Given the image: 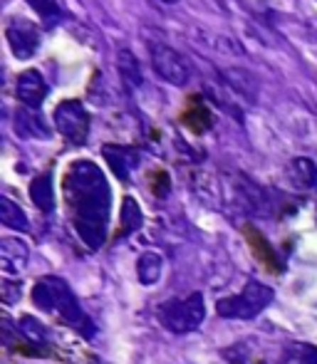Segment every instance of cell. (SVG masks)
<instances>
[{"label": "cell", "mask_w": 317, "mask_h": 364, "mask_svg": "<svg viewBox=\"0 0 317 364\" xmlns=\"http://www.w3.org/2000/svg\"><path fill=\"white\" fill-rule=\"evenodd\" d=\"M63 196L82 243L92 250L102 248L112 208V191L102 168L87 159L72 161L63 176Z\"/></svg>", "instance_id": "obj_1"}, {"label": "cell", "mask_w": 317, "mask_h": 364, "mask_svg": "<svg viewBox=\"0 0 317 364\" xmlns=\"http://www.w3.org/2000/svg\"><path fill=\"white\" fill-rule=\"evenodd\" d=\"M33 302L43 312H50V315L60 317V320H65L68 325H72L75 330L87 332V335L92 332L90 317L82 312L77 297L72 295L70 285L65 283L63 278L48 275V278L38 280L33 288Z\"/></svg>", "instance_id": "obj_2"}, {"label": "cell", "mask_w": 317, "mask_h": 364, "mask_svg": "<svg viewBox=\"0 0 317 364\" xmlns=\"http://www.w3.org/2000/svg\"><path fill=\"white\" fill-rule=\"evenodd\" d=\"M273 297H275L273 288L250 280L240 295H231V297L218 300L216 312L221 317H226V320H253V317H258L260 312L273 302Z\"/></svg>", "instance_id": "obj_3"}, {"label": "cell", "mask_w": 317, "mask_h": 364, "mask_svg": "<svg viewBox=\"0 0 317 364\" xmlns=\"http://www.w3.org/2000/svg\"><path fill=\"white\" fill-rule=\"evenodd\" d=\"M203 317H206V305L201 292H191L186 300H166L158 307V322L173 335L198 330Z\"/></svg>", "instance_id": "obj_4"}, {"label": "cell", "mask_w": 317, "mask_h": 364, "mask_svg": "<svg viewBox=\"0 0 317 364\" xmlns=\"http://www.w3.org/2000/svg\"><path fill=\"white\" fill-rule=\"evenodd\" d=\"M149 58H151V68L154 73L161 77L166 85L171 87H186L193 77V70L188 65V60L183 58L178 50H173L166 43H149Z\"/></svg>", "instance_id": "obj_5"}, {"label": "cell", "mask_w": 317, "mask_h": 364, "mask_svg": "<svg viewBox=\"0 0 317 364\" xmlns=\"http://www.w3.org/2000/svg\"><path fill=\"white\" fill-rule=\"evenodd\" d=\"M55 127L70 144H85L90 134V114L80 100H65L55 107Z\"/></svg>", "instance_id": "obj_6"}, {"label": "cell", "mask_w": 317, "mask_h": 364, "mask_svg": "<svg viewBox=\"0 0 317 364\" xmlns=\"http://www.w3.org/2000/svg\"><path fill=\"white\" fill-rule=\"evenodd\" d=\"M5 40L18 60H30L40 48V28L25 18H10L5 25Z\"/></svg>", "instance_id": "obj_7"}, {"label": "cell", "mask_w": 317, "mask_h": 364, "mask_svg": "<svg viewBox=\"0 0 317 364\" xmlns=\"http://www.w3.org/2000/svg\"><path fill=\"white\" fill-rule=\"evenodd\" d=\"M15 95L18 102H23V107L28 109H40L48 97V82L40 75V70H25L18 77V85H15Z\"/></svg>", "instance_id": "obj_8"}, {"label": "cell", "mask_w": 317, "mask_h": 364, "mask_svg": "<svg viewBox=\"0 0 317 364\" xmlns=\"http://www.w3.org/2000/svg\"><path fill=\"white\" fill-rule=\"evenodd\" d=\"M30 248L23 238H3L0 240V270L5 275H18L28 265Z\"/></svg>", "instance_id": "obj_9"}, {"label": "cell", "mask_w": 317, "mask_h": 364, "mask_svg": "<svg viewBox=\"0 0 317 364\" xmlns=\"http://www.w3.org/2000/svg\"><path fill=\"white\" fill-rule=\"evenodd\" d=\"M243 233H245V240H248L250 250H253V255L258 258V263H263L265 268L270 270V273H278V270H280L278 253H275L273 245L265 240V235L260 233L258 228H253V225H245Z\"/></svg>", "instance_id": "obj_10"}, {"label": "cell", "mask_w": 317, "mask_h": 364, "mask_svg": "<svg viewBox=\"0 0 317 364\" xmlns=\"http://www.w3.org/2000/svg\"><path fill=\"white\" fill-rule=\"evenodd\" d=\"M15 132L23 139H50V129L45 124V119L35 109H28V107L18 109V114H15Z\"/></svg>", "instance_id": "obj_11"}, {"label": "cell", "mask_w": 317, "mask_h": 364, "mask_svg": "<svg viewBox=\"0 0 317 364\" xmlns=\"http://www.w3.org/2000/svg\"><path fill=\"white\" fill-rule=\"evenodd\" d=\"M288 178L293 181L295 188H300V191L317 188V166L310 161V159L298 156L288 164Z\"/></svg>", "instance_id": "obj_12"}, {"label": "cell", "mask_w": 317, "mask_h": 364, "mask_svg": "<svg viewBox=\"0 0 317 364\" xmlns=\"http://www.w3.org/2000/svg\"><path fill=\"white\" fill-rule=\"evenodd\" d=\"M30 198L33 203L45 213L55 211V186H53V176L50 173H43V176L33 178L30 183Z\"/></svg>", "instance_id": "obj_13"}, {"label": "cell", "mask_w": 317, "mask_h": 364, "mask_svg": "<svg viewBox=\"0 0 317 364\" xmlns=\"http://www.w3.org/2000/svg\"><path fill=\"white\" fill-rule=\"evenodd\" d=\"M104 159L109 161L112 171H114L122 181H127V178H129V171L134 168V164H136V159H139V156H136L134 151H129V149H124V146L109 144V146H104Z\"/></svg>", "instance_id": "obj_14"}, {"label": "cell", "mask_w": 317, "mask_h": 364, "mask_svg": "<svg viewBox=\"0 0 317 364\" xmlns=\"http://www.w3.org/2000/svg\"><path fill=\"white\" fill-rule=\"evenodd\" d=\"M18 332L25 342H30L33 347H48L50 345V332L48 327L43 325L40 320H35L33 315H23L18 320Z\"/></svg>", "instance_id": "obj_15"}, {"label": "cell", "mask_w": 317, "mask_h": 364, "mask_svg": "<svg viewBox=\"0 0 317 364\" xmlns=\"http://www.w3.org/2000/svg\"><path fill=\"white\" fill-rule=\"evenodd\" d=\"M117 70H119L122 80H124L131 90L141 87V82H144V77H141V65L131 50H119V53H117Z\"/></svg>", "instance_id": "obj_16"}, {"label": "cell", "mask_w": 317, "mask_h": 364, "mask_svg": "<svg viewBox=\"0 0 317 364\" xmlns=\"http://www.w3.org/2000/svg\"><path fill=\"white\" fill-rule=\"evenodd\" d=\"M181 119H183V124H186L191 132H196V134H203V132H206L208 127H211L213 117H211L208 107L203 105L201 100H193L191 105H188L186 109H183Z\"/></svg>", "instance_id": "obj_17"}, {"label": "cell", "mask_w": 317, "mask_h": 364, "mask_svg": "<svg viewBox=\"0 0 317 364\" xmlns=\"http://www.w3.org/2000/svg\"><path fill=\"white\" fill-rule=\"evenodd\" d=\"M223 77H226V82L231 85L233 92H238V95L245 97L248 102H255V95H258V85H255L253 75L245 73V70H238V68H228Z\"/></svg>", "instance_id": "obj_18"}, {"label": "cell", "mask_w": 317, "mask_h": 364, "mask_svg": "<svg viewBox=\"0 0 317 364\" xmlns=\"http://www.w3.org/2000/svg\"><path fill=\"white\" fill-rule=\"evenodd\" d=\"M163 270V258L158 253H144L139 255V263H136V275H139L141 285H154L161 278Z\"/></svg>", "instance_id": "obj_19"}, {"label": "cell", "mask_w": 317, "mask_h": 364, "mask_svg": "<svg viewBox=\"0 0 317 364\" xmlns=\"http://www.w3.org/2000/svg\"><path fill=\"white\" fill-rule=\"evenodd\" d=\"M0 223L8 225V228H13V230H28L30 228L25 211L15 201H10L8 196H0Z\"/></svg>", "instance_id": "obj_20"}, {"label": "cell", "mask_w": 317, "mask_h": 364, "mask_svg": "<svg viewBox=\"0 0 317 364\" xmlns=\"http://www.w3.org/2000/svg\"><path fill=\"white\" fill-rule=\"evenodd\" d=\"M141 223H144V216H141L139 203H136L131 196H127L124 203H122V230H119V235L134 233V230L141 228Z\"/></svg>", "instance_id": "obj_21"}, {"label": "cell", "mask_w": 317, "mask_h": 364, "mask_svg": "<svg viewBox=\"0 0 317 364\" xmlns=\"http://www.w3.org/2000/svg\"><path fill=\"white\" fill-rule=\"evenodd\" d=\"M33 5V10H38L43 15V20L48 25H55L58 20H63V8H60L58 0H28Z\"/></svg>", "instance_id": "obj_22"}, {"label": "cell", "mask_w": 317, "mask_h": 364, "mask_svg": "<svg viewBox=\"0 0 317 364\" xmlns=\"http://www.w3.org/2000/svg\"><path fill=\"white\" fill-rule=\"evenodd\" d=\"M161 3H166V5H173V3H178V0H161Z\"/></svg>", "instance_id": "obj_23"}]
</instances>
